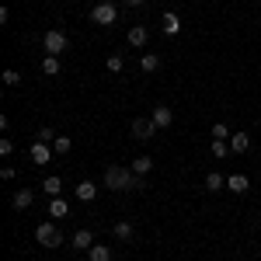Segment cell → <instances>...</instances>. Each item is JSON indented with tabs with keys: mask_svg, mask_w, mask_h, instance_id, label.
<instances>
[{
	"mask_svg": "<svg viewBox=\"0 0 261 261\" xmlns=\"http://www.w3.org/2000/svg\"><path fill=\"white\" fill-rule=\"evenodd\" d=\"M205 188H209V192H223V188H226V178H223L220 171H209V174H205Z\"/></svg>",
	"mask_w": 261,
	"mask_h": 261,
	"instance_id": "d6986e66",
	"label": "cell"
},
{
	"mask_svg": "<svg viewBox=\"0 0 261 261\" xmlns=\"http://www.w3.org/2000/svg\"><path fill=\"white\" fill-rule=\"evenodd\" d=\"M146 39H150V32H146V24H133V28L125 32V42H129L133 49H143V45H146Z\"/></svg>",
	"mask_w": 261,
	"mask_h": 261,
	"instance_id": "52a82bcc",
	"label": "cell"
},
{
	"mask_svg": "<svg viewBox=\"0 0 261 261\" xmlns=\"http://www.w3.org/2000/svg\"><path fill=\"white\" fill-rule=\"evenodd\" d=\"M150 171H153V157H146V153H143V157H133V174L146 178Z\"/></svg>",
	"mask_w": 261,
	"mask_h": 261,
	"instance_id": "9a60e30c",
	"label": "cell"
},
{
	"mask_svg": "<svg viewBox=\"0 0 261 261\" xmlns=\"http://www.w3.org/2000/svg\"><path fill=\"white\" fill-rule=\"evenodd\" d=\"M161 28H164V35H178L181 32V18L174 14V11H164L161 14Z\"/></svg>",
	"mask_w": 261,
	"mask_h": 261,
	"instance_id": "30bf717a",
	"label": "cell"
},
{
	"mask_svg": "<svg viewBox=\"0 0 261 261\" xmlns=\"http://www.w3.org/2000/svg\"><path fill=\"white\" fill-rule=\"evenodd\" d=\"M28 157H32V164H39V167H42V164H49L53 157H56V150H53L49 143L35 140V143H32V150H28Z\"/></svg>",
	"mask_w": 261,
	"mask_h": 261,
	"instance_id": "8992f818",
	"label": "cell"
},
{
	"mask_svg": "<svg viewBox=\"0 0 261 261\" xmlns=\"http://www.w3.org/2000/svg\"><path fill=\"white\" fill-rule=\"evenodd\" d=\"M226 143H230V153H247L251 150V136L247 133H233Z\"/></svg>",
	"mask_w": 261,
	"mask_h": 261,
	"instance_id": "4fadbf2b",
	"label": "cell"
},
{
	"mask_svg": "<svg viewBox=\"0 0 261 261\" xmlns=\"http://www.w3.org/2000/svg\"><path fill=\"white\" fill-rule=\"evenodd\" d=\"M209 150H213V157H216V161L230 157V143H226V140H213V143H209Z\"/></svg>",
	"mask_w": 261,
	"mask_h": 261,
	"instance_id": "603a6c76",
	"label": "cell"
},
{
	"mask_svg": "<svg viewBox=\"0 0 261 261\" xmlns=\"http://www.w3.org/2000/svg\"><path fill=\"white\" fill-rule=\"evenodd\" d=\"M35 241L42 244V247H49V251H53V247H60L63 244V233L60 230H56V223H39V226H35Z\"/></svg>",
	"mask_w": 261,
	"mask_h": 261,
	"instance_id": "3957f363",
	"label": "cell"
},
{
	"mask_svg": "<svg viewBox=\"0 0 261 261\" xmlns=\"http://www.w3.org/2000/svg\"><path fill=\"white\" fill-rule=\"evenodd\" d=\"M105 188H108V192H143L146 181H143L140 174H133V167L112 164V167H105Z\"/></svg>",
	"mask_w": 261,
	"mask_h": 261,
	"instance_id": "6da1fadb",
	"label": "cell"
},
{
	"mask_svg": "<svg viewBox=\"0 0 261 261\" xmlns=\"http://www.w3.org/2000/svg\"><path fill=\"white\" fill-rule=\"evenodd\" d=\"M0 178H4V181H14V178H18V171H14L11 164H4V167H0Z\"/></svg>",
	"mask_w": 261,
	"mask_h": 261,
	"instance_id": "f546056e",
	"label": "cell"
},
{
	"mask_svg": "<svg viewBox=\"0 0 261 261\" xmlns=\"http://www.w3.org/2000/svg\"><path fill=\"white\" fill-rule=\"evenodd\" d=\"M153 133H161V129L153 125V119H133V122H129V136H133L136 143L153 140Z\"/></svg>",
	"mask_w": 261,
	"mask_h": 261,
	"instance_id": "5b68a950",
	"label": "cell"
},
{
	"mask_svg": "<svg viewBox=\"0 0 261 261\" xmlns=\"http://www.w3.org/2000/svg\"><path fill=\"white\" fill-rule=\"evenodd\" d=\"M0 77H4V84H7V87H18V84H21V73H18V70H4Z\"/></svg>",
	"mask_w": 261,
	"mask_h": 261,
	"instance_id": "4316f807",
	"label": "cell"
},
{
	"mask_svg": "<svg viewBox=\"0 0 261 261\" xmlns=\"http://www.w3.org/2000/svg\"><path fill=\"white\" fill-rule=\"evenodd\" d=\"M53 150H56V157H66V153L73 150V140H70V136H56V140H53Z\"/></svg>",
	"mask_w": 261,
	"mask_h": 261,
	"instance_id": "7402d4cb",
	"label": "cell"
},
{
	"mask_svg": "<svg viewBox=\"0 0 261 261\" xmlns=\"http://www.w3.org/2000/svg\"><path fill=\"white\" fill-rule=\"evenodd\" d=\"M251 261H261V258H251Z\"/></svg>",
	"mask_w": 261,
	"mask_h": 261,
	"instance_id": "1f68e13d",
	"label": "cell"
},
{
	"mask_svg": "<svg viewBox=\"0 0 261 261\" xmlns=\"http://www.w3.org/2000/svg\"><path fill=\"white\" fill-rule=\"evenodd\" d=\"M32 202H35V192H32V188H18L14 199H11V205L21 213V209H32Z\"/></svg>",
	"mask_w": 261,
	"mask_h": 261,
	"instance_id": "8fae6325",
	"label": "cell"
},
{
	"mask_svg": "<svg viewBox=\"0 0 261 261\" xmlns=\"http://www.w3.org/2000/svg\"><path fill=\"white\" fill-rule=\"evenodd\" d=\"M112 233H115V241H133V233H136V230H133V223H115V226H112Z\"/></svg>",
	"mask_w": 261,
	"mask_h": 261,
	"instance_id": "ffe728a7",
	"label": "cell"
},
{
	"mask_svg": "<svg viewBox=\"0 0 261 261\" xmlns=\"http://www.w3.org/2000/svg\"><path fill=\"white\" fill-rule=\"evenodd\" d=\"M233 133H230V125H223V122H216L213 125V140H230Z\"/></svg>",
	"mask_w": 261,
	"mask_h": 261,
	"instance_id": "484cf974",
	"label": "cell"
},
{
	"mask_svg": "<svg viewBox=\"0 0 261 261\" xmlns=\"http://www.w3.org/2000/svg\"><path fill=\"white\" fill-rule=\"evenodd\" d=\"M87 261H112V247H108V244H94V247L87 251Z\"/></svg>",
	"mask_w": 261,
	"mask_h": 261,
	"instance_id": "2e32d148",
	"label": "cell"
},
{
	"mask_svg": "<svg viewBox=\"0 0 261 261\" xmlns=\"http://www.w3.org/2000/svg\"><path fill=\"white\" fill-rule=\"evenodd\" d=\"M258 66H261V63H258Z\"/></svg>",
	"mask_w": 261,
	"mask_h": 261,
	"instance_id": "d6a6232c",
	"label": "cell"
},
{
	"mask_svg": "<svg viewBox=\"0 0 261 261\" xmlns=\"http://www.w3.org/2000/svg\"><path fill=\"white\" fill-rule=\"evenodd\" d=\"M105 66H108V73H122V66H125V60H122L119 53H112V56L105 60Z\"/></svg>",
	"mask_w": 261,
	"mask_h": 261,
	"instance_id": "d4e9b609",
	"label": "cell"
},
{
	"mask_svg": "<svg viewBox=\"0 0 261 261\" xmlns=\"http://www.w3.org/2000/svg\"><path fill=\"white\" fill-rule=\"evenodd\" d=\"M42 45H45V56H60V53H66V32H60V28H49L45 35H42Z\"/></svg>",
	"mask_w": 261,
	"mask_h": 261,
	"instance_id": "277c9868",
	"label": "cell"
},
{
	"mask_svg": "<svg viewBox=\"0 0 261 261\" xmlns=\"http://www.w3.org/2000/svg\"><path fill=\"white\" fill-rule=\"evenodd\" d=\"M77 199L81 202H94L98 199V185H94V181H81V185H77Z\"/></svg>",
	"mask_w": 261,
	"mask_h": 261,
	"instance_id": "5bb4252c",
	"label": "cell"
},
{
	"mask_svg": "<svg viewBox=\"0 0 261 261\" xmlns=\"http://www.w3.org/2000/svg\"><path fill=\"white\" fill-rule=\"evenodd\" d=\"M122 4H125V7H143L146 0H122Z\"/></svg>",
	"mask_w": 261,
	"mask_h": 261,
	"instance_id": "4dcf8cb0",
	"label": "cell"
},
{
	"mask_svg": "<svg viewBox=\"0 0 261 261\" xmlns=\"http://www.w3.org/2000/svg\"><path fill=\"white\" fill-rule=\"evenodd\" d=\"M11 153H14V143L4 136V140H0V157H11Z\"/></svg>",
	"mask_w": 261,
	"mask_h": 261,
	"instance_id": "f1b7e54d",
	"label": "cell"
},
{
	"mask_svg": "<svg viewBox=\"0 0 261 261\" xmlns=\"http://www.w3.org/2000/svg\"><path fill=\"white\" fill-rule=\"evenodd\" d=\"M35 140H39V143H49V146H53V140H56V133H53L49 125H42L39 133H35Z\"/></svg>",
	"mask_w": 261,
	"mask_h": 261,
	"instance_id": "83f0119b",
	"label": "cell"
},
{
	"mask_svg": "<svg viewBox=\"0 0 261 261\" xmlns=\"http://www.w3.org/2000/svg\"><path fill=\"white\" fill-rule=\"evenodd\" d=\"M91 21L101 24V28H112V24L119 21V7H115L112 0H98V4L91 7Z\"/></svg>",
	"mask_w": 261,
	"mask_h": 261,
	"instance_id": "7a4b0ae2",
	"label": "cell"
},
{
	"mask_svg": "<svg viewBox=\"0 0 261 261\" xmlns=\"http://www.w3.org/2000/svg\"><path fill=\"white\" fill-rule=\"evenodd\" d=\"M91 247H94V233H91L87 226L77 230V233H73V251H91Z\"/></svg>",
	"mask_w": 261,
	"mask_h": 261,
	"instance_id": "7c38bea8",
	"label": "cell"
},
{
	"mask_svg": "<svg viewBox=\"0 0 261 261\" xmlns=\"http://www.w3.org/2000/svg\"><path fill=\"white\" fill-rule=\"evenodd\" d=\"M226 188H230L233 195H247V192H251V178H247V174H230V178H226Z\"/></svg>",
	"mask_w": 261,
	"mask_h": 261,
	"instance_id": "9c48e42d",
	"label": "cell"
},
{
	"mask_svg": "<svg viewBox=\"0 0 261 261\" xmlns=\"http://www.w3.org/2000/svg\"><path fill=\"white\" fill-rule=\"evenodd\" d=\"M42 192L56 199V195H60V192H63V178H56V174H49V178L42 181Z\"/></svg>",
	"mask_w": 261,
	"mask_h": 261,
	"instance_id": "ac0fdd59",
	"label": "cell"
},
{
	"mask_svg": "<svg viewBox=\"0 0 261 261\" xmlns=\"http://www.w3.org/2000/svg\"><path fill=\"white\" fill-rule=\"evenodd\" d=\"M42 73H45V77H56V73H60V56H45V60H42Z\"/></svg>",
	"mask_w": 261,
	"mask_h": 261,
	"instance_id": "cb8c5ba5",
	"label": "cell"
},
{
	"mask_svg": "<svg viewBox=\"0 0 261 261\" xmlns=\"http://www.w3.org/2000/svg\"><path fill=\"white\" fill-rule=\"evenodd\" d=\"M66 213H70V205H66V202H63L60 195H56V199L49 202V216H53V220H63Z\"/></svg>",
	"mask_w": 261,
	"mask_h": 261,
	"instance_id": "44dd1931",
	"label": "cell"
},
{
	"mask_svg": "<svg viewBox=\"0 0 261 261\" xmlns=\"http://www.w3.org/2000/svg\"><path fill=\"white\" fill-rule=\"evenodd\" d=\"M140 70L143 73H157V70H161V56H157V53H146L140 60Z\"/></svg>",
	"mask_w": 261,
	"mask_h": 261,
	"instance_id": "e0dca14e",
	"label": "cell"
},
{
	"mask_svg": "<svg viewBox=\"0 0 261 261\" xmlns=\"http://www.w3.org/2000/svg\"><path fill=\"white\" fill-rule=\"evenodd\" d=\"M150 119H153V125H157V129H167V125L174 122V108H171V105H157Z\"/></svg>",
	"mask_w": 261,
	"mask_h": 261,
	"instance_id": "ba28073f",
	"label": "cell"
}]
</instances>
